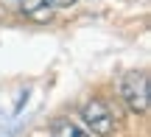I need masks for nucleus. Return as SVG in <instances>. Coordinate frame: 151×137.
Masks as SVG:
<instances>
[{
    "mask_svg": "<svg viewBox=\"0 0 151 137\" xmlns=\"http://www.w3.org/2000/svg\"><path fill=\"white\" fill-rule=\"evenodd\" d=\"M120 98L134 115L148 112V76L146 70H132L120 78Z\"/></svg>",
    "mask_w": 151,
    "mask_h": 137,
    "instance_id": "obj_1",
    "label": "nucleus"
},
{
    "mask_svg": "<svg viewBox=\"0 0 151 137\" xmlns=\"http://www.w3.org/2000/svg\"><path fill=\"white\" fill-rule=\"evenodd\" d=\"M81 121H84V126L90 129L92 134H98V137H109L115 132L112 112H109V106L104 104V101H98V98L87 101V104L81 106Z\"/></svg>",
    "mask_w": 151,
    "mask_h": 137,
    "instance_id": "obj_2",
    "label": "nucleus"
},
{
    "mask_svg": "<svg viewBox=\"0 0 151 137\" xmlns=\"http://www.w3.org/2000/svg\"><path fill=\"white\" fill-rule=\"evenodd\" d=\"M6 9H14V11H25L28 17L34 20H48L50 17V3L48 0H0Z\"/></svg>",
    "mask_w": 151,
    "mask_h": 137,
    "instance_id": "obj_3",
    "label": "nucleus"
},
{
    "mask_svg": "<svg viewBox=\"0 0 151 137\" xmlns=\"http://www.w3.org/2000/svg\"><path fill=\"white\" fill-rule=\"evenodd\" d=\"M50 137H90L78 123H73L70 118H56L50 123Z\"/></svg>",
    "mask_w": 151,
    "mask_h": 137,
    "instance_id": "obj_4",
    "label": "nucleus"
},
{
    "mask_svg": "<svg viewBox=\"0 0 151 137\" xmlns=\"http://www.w3.org/2000/svg\"><path fill=\"white\" fill-rule=\"evenodd\" d=\"M50 3V9H67V6H73L76 0H48Z\"/></svg>",
    "mask_w": 151,
    "mask_h": 137,
    "instance_id": "obj_5",
    "label": "nucleus"
}]
</instances>
